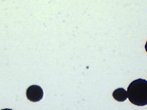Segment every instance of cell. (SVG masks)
<instances>
[{"instance_id":"obj_1","label":"cell","mask_w":147,"mask_h":110,"mask_svg":"<svg viewBox=\"0 0 147 110\" xmlns=\"http://www.w3.org/2000/svg\"><path fill=\"white\" fill-rule=\"evenodd\" d=\"M129 100L132 104L143 107L147 105V81L139 78L132 82L127 89Z\"/></svg>"},{"instance_id":"obj_2","label":"cell","mask_w":147,"mask_h":110,"mask_svg":"<svg viewBox=\"0 0 147 110\" xmlns=\"http://www.w3.org/2000/svg\"><path fill=\"white\" fill-rule=\"evenodd\" d=\"M44 96V90L38 85H33L30 86L26 91L27 99L33 103L40 101L43 99Z\"/></svg>"},{"instance_id":"obj_3","label":"cell","mask_w":147,"mask_h":110,"mask_svg":"<svg viewBox=\"0 0 147 110\" xmlns=\"http://www.w3.org/2000/svg\"><path fill=\"white\" fill-rule=\"evenodd\" d=\"M113 97L115 100L119 102H123L128 97L127 93L123 88H119L115 90L113 93Z\"/></svg>"},{"instance_id":"obj_4","label":"cell","mask_w":147,"mask_h":110,"mask_svg":"<svg viewBox=\"0 0 147 110\" xmlns=\"http://www.w3.org/2000/svg\"><path fill=\"white\" fill-rule=\"evenodd\" d=\"M1 110H13L12 109H10L8 108H6L4 109H1Z\"/></svg>"}]
</instances>
